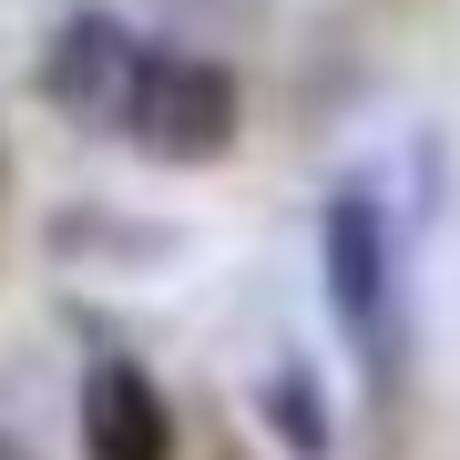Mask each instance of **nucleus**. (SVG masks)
Masks as SVG:
<instances>
[{"mask_svg": "<svg viewBox=\"0 0 460 460\" xmlns=\"http://www.w3.org/2000/svg\"><path fill=\"white\" fill-rule=\"evenodd\" d=\"M317 277H328L338 328L358 338V358L389 378V338H399V246H389V215H378L368 184H338L328 215H317Z\"/></svg>", "mask_w": 460, "mask_h": 460, "instance_id": "obj_1", "label": "nucleus"}, {"mask_svg": "<svg viewBox=\"0 0 460 460\" xmlns=\"http://www.w3.org/2000/svg\"><path fill=\"white\" fill-rule=\"evenodd\" d=\"M133 144L164 154V164H215L246 123V93H235L226 62L205 51H144V83H133Z\"/></svg>", "mask_w": 460, "mask_h": 460, "instance_id": "obj_2", "label": "nucleus"}, {"mask_svg": "<svg viewBox=\"0 0 460 460\" xmlns=\"http://www.w3.org/2000/svg\"><path fill=\"white\" fill-rule=\"evenodd\" d=\"M41 102L72 123H123L133 113V83H144V41L123 31L113 11H72L62 31L41 41Z\"/></svg>", "mask_w": 460, "mask_h": 460, "instance_id": "obj_3", "label": "nucleus"}, {"mask_svg": "<svg viewBox=\"0 0 460 460\" xmlns=\"http://www.w3.org/2000/svg\"><path fill=\"white\" fill-rule=\"evenodd\" d=\"M83 460H174V410L144 358H102L83 378Z\"/></svg>", "mask_w": 460, "mask_h": 460, "instance_id": "obj_4", "label": "nucleus"}, {"mask_svg": "<svg viewBox=\"0 0 460 460\" xmlns=\"http://www.w3.org/2000/svg\"><path fill=\"white\" fill-rule=\"evenodd\" d=\"M266 410H277V429H287L296 460H328V420H317V378H307V368H277Z\"/></svg>", "mask_w": 460, "mask_h": 460, "instance_id": "obj_5", "label": "nucleus"}, {"mask_svg": "<svg viewBox=\"0 0 460 460\" xmlns=\"http://www.w3.org/2000/svg\"><path fill=\"white\" fill-rule=\"evenodd\" d=\"M0 460H31V440H21V429H0Z\"/></svg>", "mask_w": 460, "mask_h": 460, "instance_id": "obj_6", "label": "nucleus"}]
</instances>
